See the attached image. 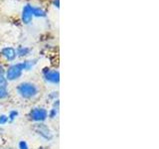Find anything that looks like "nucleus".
I'll return each instance as SVG.
<instances>
[{"label": "nucleus", "mask_w": 159, "mask_h": 149, "mask_svg": "<svg viewBox=\"0 0 159 149\" xmlns=\"http://www.w3.org/2000/svg\"><path fill=\"white\" fill-rule=\"evenodd\" d=\"M19 94L24 98H32L38 94V88L32 83H22L17 87Z\"/></svg>", "instance_id": "nucleus-1"}, {"label": "nucleus", "mask_w": 159, "mask_h": 149, "mask_svg": "<svg viewBox=\"0 0 159 149\" xmlns=\"http://www.w3.org/2000/svg\"><path fill=\"white\" fill-rule=\"evenodd\" d=\"M23 70H25V63H20L11 66L6 73V79L8 81H14L18 79L22 74Z\"/></svg>", "instance_id": "nucleus-2"}, {"label": "nucleus", "mask_w": 159, "mask_h": 149, "mask_svg": "<svg viewBox=\"0 0 159 149\" xmlns=\"http://www.w3.org/2000/svg\"><path fill=\"white\" fill-rule=\"evenodd\" d=\"M29 116L34 121L42 122L44 120H46V118L48 117V111L42 107H35L30 111Z\"/></svg>", "instance_id": "nucleus-3"}, {"label": "nucleus", "mask_w": 159, "mask_h": 149, "mask_svg": "<svg viewBox=\"0 0 159 149\" xmlns=\"http://www.w3.org/2000/svg\"><path fill=\"white\" fill-rule=\"evenodd\" d=\"M35 131H36L40 136H42L44 139H46V140H51L53 138V134L50 131V129L48 128L46 124H43V123L36 124V125H35Z\"/></svg>", "instance_id": "nucleus-4"}, {"label": "nucleus", "mask_w": 159, "mask_h": 149, "mask_svg": "<svg viewBox=\"0 0 159 149\" xmlns=\"http://www.w3.org/2000/svg\"><path fill=\"white\" fill-rule=\"evenodd\" d=\"M44 78L47 82L51 84H59L60 82V74L58 71H45Z\"/></svg>", "instance_id": "nucleus-5"}, {"label": "nucleus", "mask_w": 159, "mask_h": 149, "mask_svg": "<svg viewBox=\"0 0 159 149\" xmlns=\"http://www.w3.org/2000/svg\"><path fill=\"white\" fill-rule=\"evenodd\" d=\"M33 8L32 6H30V5H26V6L24 7L23 9V14H22V19L24 23H30L32 19V16H33Z\"/></svg>", "instance_id": "nucleus-6"}, {"label": "nucleus", "mask_w": 159, "mask_h": 149, "mask_svg": "<svg viewBox=\"0 0 159 149\" xmlns=\"http://www.w3.org/2000/svg\"><path fill=\"white\" fill-rule=\"evenodd\" d=\"M2 55L8 60V61H13L15 57H16V51H15L13 48H10V47L4 48L2 50Z\"/></svg>", "instance_id": "nucleus-7"}, {"label": "nucleus", "mask_w": 159, "mask_h": 149, "mask_svg": "<svg viewBox=\"0 0 159 149\" xmlns=\"http://www.w3.org/2000/svg\"><path fill=\"white\" fill-rule=\"evenodd\" d=\"M7 79L5 77V71L3 67H0V84H3V86H6Z\"/></svg>", "instance_id": "nucleus-8"}, {"label": "nucleus", "mask_w": 159, "mask_h": 149, "mask_svg": "<svg viewBox=\"0 0 159 149\" xmlns=\"http://www.w3.org/2000/svg\"><path fill=\"white\" fill-rule=\"evenodd\" d=\"M7 97H8V91H7V88H6V86L0 84V99L6 98Z\"/></svg>", "instance_id": "nucleus-9"}, {"label": "nucleus", "mask_w": 159, "mask_h": 149, "mask_svg": "<svg viewBox=\"0 0 159 149\" xmlns=\"http://www.w3.org/2000/svg\"><path fill=\"white\" fill-rule=\"evenodd\" d=\"M30 53V49L26 48V47H20L17 51V54L19 55L20 57H23V56H26Z\"/></svg>", "instance_id": "nucleus-10"}, {"label": "nucleus", "mask_w": 159, "mask_h": 149, "mask_svg": "<svg viewBox=\"0 0 159 149\" xmlns=\"http://www.w3.org/2000/svg\"><path fill=\"white\" fill-rule=\"evenodd\" d=\"M33 15L37 17H44L46 13H45L44 10H42L41 8H33Z\"/></svg>", "instance_id": "nucleus-11"}, {"label": "nucleus", "mask_w": 159, "mask_h": 149, "mask_svg": "<svg viewBox=\"0 0 159 149\" xmlns=\"http://www.w3.org/2000/svg\"><path fill=\"white\" fill-rule=\"evenodd\" d=\"M19 149H29L28 147V144L26 141H24V140H21L19 142Z\"/></svg>", "instance_id": "nucleus-12"}, {"label": "nucleus", "mask_w": 159, "mask_h": 149, "mask_svg": "<svg viewBox=\"0 0 159 149\" xmlns=\"http://www.w3.org/2000/svg\"><path fill=\"white\" fill-rule=\"evenodd\" d=\"M17 115H18V112L16 111H10V113H9L8 119H10V120H13V119L16 117Z\"/></svg>", "instance_id": "nucleus-13"}, {"label": "nucleus", "mask_w": 159, "mask_h": 149, "mask_svg": "<svg viewBox=\"0 0 159 149\" xmlns=\"http://www.w3.org/2000/svg\"><path fill=\"white\" fill-rule=\"evenodd\" d=\"M7 121H8V116H6V115H0V125L5 124Z\"/></svg>", "instance_id": "nucleus-14"}, {"label": "nucleus", "mask_w": 159, "mask_h": 149, "mask_svg": "<svg viewBox=\"0 0 159 149\" xmlns=\"http://www.w3.org/2000/svg\"><path fill=\"white\" fill-rule=\"evenodd\" d=\"M56 114H57V109H55V108H53L51 111H50V117L51 118H54L55 116H56Z\"/></svg>", "instance_id": "nucleus-15"}, {"label": "nucleus", "mask_w": 159, "mask_h": 149, "mask_svg": "<svg viewBox=\"0 0 159 149\" xmlns=\"http://www.w3.org/2000/svg\"><path fill=\"white\" fill-rule=\"evenodd\" d=\"M55 5H56L57 7H59V0H55Z\"/></svg>", "instance_id": "nucleus-16"}]
</instances>
